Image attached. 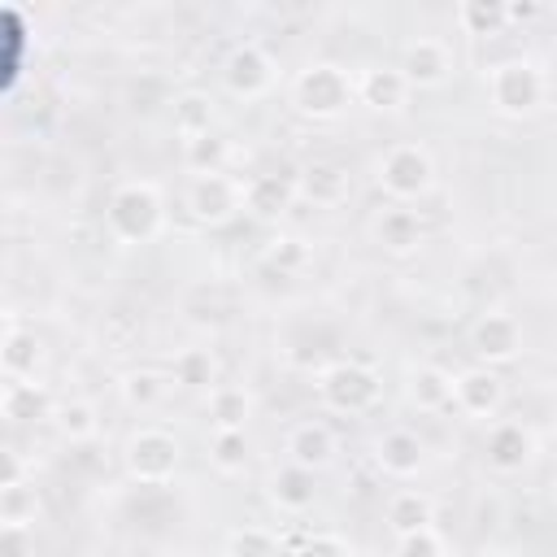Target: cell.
<instances>
[{
    "label": "cell",
    "instance_id": "obj_1",
    "mask_svg": "<svg viewBox=\"0 0 557 557\" xmlns=\"http://www.w3.org/2000/svg\"><path fill=\"white\" fill-rule=\"evenodd\" d=\"M104 218H109V231L122 244H148L165 226V200H161V191L152 183H122L109 196Z\"/></svg>",
    "mask_w": 557,
    "mask_h": 557
},
{
    "label": "cell",
    "instance_id": "obj_2",
    "mask_svg": "<svg viewBox=\"0 0 557 557\" xmlns=\"http://www.w3.org/2000/svg\"><path fill=\"white\" fill-rule=\"evenodd\" d=\"M435 183V165H431V152L422 144H392L383 157H379V187L392 205H413L431 191Z\"/></svg>",
    "mask_w": 557,
    "mask_h": 557
},
{
    "label": "cell",
    "instance_id": "obj_3",
    "mask_svg": "<svg viewBox=\"0 0 557 557\" xmlns=\"http://www.w3.org/2000/svg\"><path fill=\"white\" fill-rule=\"evenodd\" d=\"M318 396L326 409L335 413H366L379 405L383 387H379V374L361 361H335L318 374Z\"/></svg>",
    "mask_w": 557,
    "mask_h": 557
},
{
    "label": "cell",
    "instance_id": "obj_4",
    "mask_svg": "<svg viewBox=\"0 0 557 557\" xmlns=\"http://www.w3.org/2000/svg\"><path fill=\"white\" fill-rule=\"evenodd\" d=\"M348 100H352V78H348L339 65H331V61L305 65V70L292 78V104H296L305 117H335Z\"/></svg>",
    "mask_w": 557,
    "mask_h": 557
},
{
    "label": "cell",
    "instance_id": "obj_5",
    "mask_svg": "<svg viewBox=\"0 0 557 557\" xmlns=\"http://www.w3.org/2000/svg\"><path fill=\"white\" fill-rule=\"evenodd\" d=\"M178 440L161 426H139L131 431L122 457H126V474L135 483H165L174 470H178Z\"/></svg>",
    "mask_w": 557,
    "mask_h": 557
},
{
    "label": "cell",
    "instance_id": "obj_6",
    "mask_svg": "<svg viewBox=\"0 0 557 557\" xmlns=\"http://www.w3.org/2000/svg\"><path fill=\"white\" fill-rule=\"evenodd\" d=\"M487 96L500 113L522 117L544 100V74L531 61H500L487 74Z\"/></svg>",
    "mask_w": 557,
    "mask_h": 557
},
{
    "label": "cell",
    "instance_id": "obj_7",
    "mask_svg": "<svg viewBox=\"0 0 557 557\" xmlns=\"http://www.w3.org/2000/svg\"><path fill=\"white\" fill-rule=\"evenodd\" d=\"M183 205H187V213H191L196 222L218 226V222H226V218L244 205V183H235V178H226V174H196V183L187 187Z\"/></svg>",
    "mask_w": 557,
    "mask_h": 557
},
{
    "label": "cell",
    "instance_id": "obj_8",
    "mask_svg": "<svg viewBox=\"0 0 557 557\" xmlns=\"http://www.w3.org/2000/svg\"><path fill=\"white\" fill-rule=\"evenodd\" d=\"M453 405H457L466 418L487 422V418H496L500 405H505V379H500L496 370H487V366L461 370V374H453Z\"/></svg>",
    "mask_w": 557,
    "mask_h": 557
},
{
    "label": "cell",
    "instance_id": "obj_9",
    "mask_svg": "<svg viewBox=\"0 0 557 557\" xmlns=\"http://www.w3.org/2000/svg\"><path fill=\"white\" fill-rule=\"evenodd\" d=\"M470 348L479 361L487 366H505L518 357L522 348V326L509 318V313H483L474 326H470Z\"/></svg>",
    "mask_w": 557,
    "mask_h": 557
},
{
    "label": "cell",
    "instance_id": "obj_10",
    "mask_svg": "<svg viewBox=\"0 0 557 557\" xmlns=\"http://www.w3.org/2000/svg\"><path fill=\"white\" fill-rule=\"evenodd\" d=\"M409 78L400 74V65H370V70H361L357 78H352V96L366 104V109H400L405 100H409Z\"/></svg>",
    "mask_w": 557,
    "mask_h": 557
},
{
    "label": "cell",
    "instance_id": "obj_11",
    "mask_svg": "<svg viewBox=\"0 0 557 557\" xmlns=\"http://www.w3.org/2000/svg\"><path fill=\"white\" fill-rule=\"evenodd\" d=\"M422 461H426V453H422V440L413 435V431H405V426H392V431H383L379 440H374V466L387 474V479H413L418 470H422Z\"/></svg>",
    "mask_w": 557,
    "mask_h": 557
},
{
    "label": "cell",
    "instance_id": "obj_12",
    "mask_svg": "<svg viewBox=\"0 0 557 557\" xmlns=\"http://www.w3.org/2000/svg\"><path fill=\"white\" fill-rule=\"evenodd\" d=\"M535 444H531V431L522 422H496L487 431V444H483V457L496 474H518L527 461H531Z\"/></svg>",
    "mask_w": 557,
    "mask_h": 557
},
{
    "label": "cell",
    "instance_id": "obj_13",
    "mask_svg": "<svg viewBox=\"0 0 557 557\" xmlns=\"http://www.w3.org/2000/svg\"><path fill=\"white\" fill-rule=\"evenodd\" d=\"M287 461L292 466H300V470H326L331 466V457H335V435H331V426L326 422H296L292 431H287Z\"/></svg>",
    "mask_w": 557,
    "mask_h": 557
},
{
    "label": "cell",
    "instance_id": "obj_14",
    "mask_svg": "<svg viewBox=\"0 0 557 557\" xmlns=\"http://www.w3.org/2000/svg\"><path fill=\"white\" fill-rule=\"evenodd\" d=\"M296 196L318 205V209H331L339 200H348V174L344 165L335 161H309L300 174H296Z\"/></svg>",
    "mask_w": 557,
    "mask_h": 557
},
{
    "label": "cell",
    "instance_id": "obj_15",
    "mask_svg": "<svg viewBox=\"0 0 557 557\" xmlns=\"http://www.w3.org/2000/svg\"><path fill=\"white\" fill-rule=\"evenodd\" d=\"M383 518H387V531H392L396 540H405V535L431 527L435 505H431V496L418 492V487H396V492L387 496V505H383Z\"/></svg>",
    "mask_w": 557,
    "mask_h": 557
},
{
    "label": "cell",
    "instance_id": "obj_16",
    "mask_svg": "<svg viewBox=\"0 0 557 557\" xmlns=\"http://www.w3.org/2000/svg\"><path fill=\"white\" fill-rule=\"evenodd\" d=\"M453 61H448V48L440 39H413L405 48V61H400V74L409 78V87H440L448 78Z\"/></svg>",
    "mask_w": 557,
    "mask_h": 557
},
{
    "label": "cell",
    "instance_id": "obj_17",
    "mask_svg": "<svg viewBox=\"0 0 557 557\" xmlns=\"http://www.w3.org/2000/svg\"><path fill=\"white\" fill-rule=\"evenodd\" d=\"M270 83H274V65H270V57H265L261 48H235V52H231V61H226V87H231L235 96L252 100V96H261Z\"/></svg>",
    "mask_w": 557,
    "mask_h": 557
},
{
    "label": "cell",
    "instance_id": "obj_18",
    "mask_svg": "<svg viewBox=\"0 0 557 557\" xmlns=\"http://www.w3.org/2000/svg\"><path fill=\"white\" fill-rule=\"evenodd\" d=\"M374 235H379V244H383L387 252L405 257V252H413V248L426 239V226H422V218H418L409 205H387V209L379 213V222H374Z\"/></svg>",
    "mask_w": 557,
    "mask_h": 557
},
{
    "label": "cell",
    "instance_id": "obj_19",
    "mask_svg": "<svg viewBox=\"0 0 557 557\" xmlns=\"http://www.w3.org/2000/svg\"><path fill=\"white\" fill-rule=\"evenodd\" d=\"M296 200V178L283 174H252L244 183V209L257 218H278Z\"/></svg>",
    "mask_w": 557,
    "mask_h": 557
},
{
    "label": "cell",
    "instance_id": "obj_20",
    "mask_svg": "<svg viewBox=\"0 0 557 557\" xmlns=\"http://www.w3.org/2000/svg\"><path fill=\"white\" fill-rule=\"evenodd\" d=\"M205 409L213 418V431H244L252 418V396L239 383H213L205 396Z\"/></svg>",
    "mask_w": 557,
    "mask_h": 557
},
{
    "label": "cell",
    "instance_id": "obj_21",
    "mask_svg": "<svg viewBox=\"0 0 557 557\" xmlns=\"http://www.w3.org/2000/svg\"><path fill=\"white\" fill-rule=\"evenodd\" d=\"M313 496H318V487H313V474L309 470H300V466L287 461L283 470L270 474V500L283 513H305L313 505Z\"/></svg>",
    "mask_w": 557,
    "mask_h": 557
},
{
    "label": "cell",
    "instance_id": "obj_22",
    "mask_svg": "<svg viewBox=\"0 0 557 557\" xmlns=\"http://www.w3.org/2000/svg\"><path fill=\"white\" fill-rule=\"evenodd\" d=\"M409 400H413L418 409H426V413L453 405V374L440 370V366H418V370L409 374Z\"/></svg>",
    "mask_w": 557,
    "mask_h": 557
},
{
    "label": "cell",
    "instance_id": "obj_23",
    "mask_svg": "<svg viewBox=\"0 0 557 557\" xmlns=\"http://www.w3.org/2000/svg\"><path fill=\"white\" fill-rule=\"evenodd\" d=\"M170 379L178 383V387H191V392H209L213 387V379H218V361H213V352L209 348H183L178 357H174V366H170Z\"/></svg>",
    "mask_w": 557,
    "mask_h": 557
},
{
    "label": "cell",
    "instance_id": "obj_24",
    "mask_svg": "<svg viewBox=\"0 0 557 557\" xmlns=\"http://www.w3.org/2000/svg\"><path fill=\"white\" fill-rule=\"evenodd\" d=\"M209 126H213V100H209V96L187 91V96L174 100V131L183 135V144L209 135Z\"/></svg>",
    "mask_w": 557,
    "mask_h": 557
},
{
    "label": "cell",
    "instance_id": "obj_25",
    "mask_svg": "<svg viewBox=\"0 0 557 557\" xmlns=\"http://www.w3.org/2000/svg\"><path fill=\"white\" fill-rule=\"evenodd\" d=\"M117 387H122V400H126L131 409L148 413V409H157V405H161V396H165V387H170V383H165V374H161V370H148V366H144V370H131Z\"/></svg>",
    "mask_w": 557,
    "mask_h": 557
},
{
    "label": "cell",
    "instance_id": "obj_26",
    "mask_svg": "<svg viewBox=\"0 0 557 557\" xmlns=\"http://www.w3.org/2000/svg\"><path fill=\"white\" fill-rule=\"evenodd\" d=\"M226 139L222 135H200V139H187L183 144V161H187V170L191 174H222V165H226Z\"/></svg>",
    "mask_w": 557,
    "mask_h": 557
},
{
    "label": "cell",
    "instance_id": "obj_27",
    "mask_svg": "<svg viewBox=\"0 0 557 557\" xmlns=\"http://www.w3.org/2000/svg\"><path fill=\"white\" fill-rule=\"evenodd\" d=\"M209 461H213V470H222V474H239V470L248 466V440H244V431H213Z\"/></svg>",
    "mask_w": 557,
    "mask_h": 557
},
{
    "label": "cell",
    "instance_id": "obj_28",
    "mask_svg": "<svg viewBox=\"0 0 557 557\" xmlns=\"http://www.w3.org/2000/svg\"><path fill=\"white\" fill-rule=\"evenodd\" d=\"M226 557H278V535L265 527H235L226 535Z\"/></svg>",
    "mask_w": 557,
    "mask_h": 557
},
{
    "label": "cell",
    "instance_id": "obj_29",
    "mask_svg": "<svg viewBox=\"0 0 557 557\" xmlns=\"http://www.w3.org/2000/svg\"><path fill=\"white\" fill-rule=\"evenodd\" d=\"M96 426H100V422H96V409H91L87 400H70V405L57 409V431H61L65 440H74V444H78V440H91Z\"/></svg>",
    "mask_w": 557,
    "mask_h": 557
},
{
    "label": "cell",
    "instance_id": "obj_30",
    "mask_svg": "<svg viewBox=\"0 0 557 557\" xmlns=\"http://www.w3.org/2000/svg\"><path fill=\"white\" fill-rule=\"evenodd\" d=\"M505 9L500 4H483V0H474V4H461V26L470 30V35H492V30H500L505 26Z\"/></svg>",
    "mask_w": 557,
    "mask_h": 557
},
{
    "label": "cell",
    "instance_id": "obj_31",
    "mask_svg": "<svg viewBox=\"0 0 557 557\" xmlns=\"http://www.w3.org/2000/svg\"><path fill=\"white\" fill-rule=\"evenodd\" d=\"M305 257H309V248H305V239H296V235H274V239L265 244V261L278 265V270H300Z\"/></svg>",
    "mask_w": 557,
    "mask_h": 557
},
{
    "label": "cell",
    "instance_id": "obj_32",
    "mask_svg": "<svg viewBox=\"0 0 557 557\" xmlns=\"http://www.w3.org/2000/svg\"><path fill=\"white\" fill-rule=\"evenodd\" d=\"M396 557H444V544H440V535L426 527V531H413V535L396 540Z\"/></svg>",
    "mask_w": 557,
    "mask_h": 557
},
{
    "label": "cell",
    "instance_id": "obj_33",
    "mask_svg": "<svg viewBox=\"0 0 557 557\" xmlns=\"http://www.w3.org/2000/svg\"><path fill=\"white\" fill-rule=\"evenodd\" d=\"M296 557H348V548H344V540H339V535L318 531V535H309V540L296 548Z\"/></svg>",
    "mask_w": 557,
    "mask_h": 557
},
{
    "label": "cell",
    "instance_id": "obj_34",
    "mask_svg": "<svg viewBox=\"0 0 557 557\" xmlns=\"http://www.w3.org/2000/svg\"><path fill=\"white\" fill-rule=\"evenodd\" d=\"M348 557H361V553H348Z\"/></svg>",
    "mask_w": 557,
    "mask_h": 557
}]
</instances>
